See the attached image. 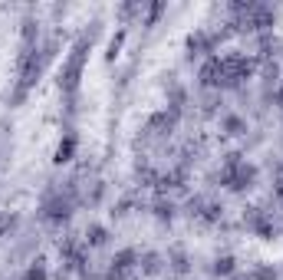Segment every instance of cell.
Returning a JSON list of instances; mask_svg holds the SVG:
<instances>
[{
    "instance_id": "cell-1",
    "label": "cell",
    "mask_w": 283,
    "mask_h": 280,
    "mask_svg": "<svg viewBox=\"0 0 283 280\" xmlns=\"http://www.w3.org/2000/svg\"><path fill=\"white\" fill-rule=\"evenodd\" d=\"M86 50H89V36H79V43L72 46V56L66 60L63 72H60V89L63 92H76L79 76H82V63H86Z\"/></svg>"
},
{
    "instance_id": "cell-2",
    "label": "cell",
    "mask_w": 283,
    "mask_h": 280,
    "mask_svg": "<svg viewBox=\"0 0 283 280\" xmlns=\"http://www.w3.org/2000/svg\"><path fill=\"white\" fill-rule=\"evenodd\" d=\"M220 66H224V86H237L240 80H250V72H254V60L237 56V53L224 56Z\"/></svg>"
},
{
    "instance_id": "cell-3",
    "label": "cell",
    "mask_w": 283,
    "mask_h": 280,
    "mask_svg": "<svg viewBox=\"0 0 283 280\" xmlns=\"http://www.w3.org/2000/svg\"><path fill=\"white\" fill-rule=\"evenodd\" d=\"M135 260H138L135 250H118V257L112 260V267H109V280H126L128 270L135 267Z\"/></svg>"
},
{
    "instance_id": "cell-4",
    "label": "cell",
    "mask_w": 283,
    "mask_h": 280,
    "mask_svg": "<svg viewBox=\"0 0 283 280\" xmlns=\"http://www.w3.org/2000/svg\"><path fill=\"white\" fill-rule=\"evenodd\" d=\"M201 86H224V66H220V60L204 63V70H201Z\"/></svg>"
},
{
    "instance_id": "cell-5",
    "label": "cell",
    "mask_w": 283,
    "mask_h": 280,
    "mask_svg": "<svg viewBox=\"0 0 283 280\" xmlns=\"http://www.w3.org/2000/svg\"><path fill=\"white\" fill-rule=\"evenodd\" d=\"M247 224H250L257 234H264V238H274V231H276L274 224L264 218V211H260V208H250V214H247Z\"/></svg>"
},
{
    "instance_id": "cell-6",
    "label": "cell",
    "mask_w": 283,
    "mask_h": 280,
    "mask_svg": "<svg viewBox=\"0 0 283 280\" xmlns=\"http://www.w3.org/2000/svg\"><path fill=\"white\" fill-rule=\"evenodd\" d=\"M214 46H218L214 36H204V33H191L188 36V50L191 53H214Z\"/></svg>"
},
{
    "instance_id": "cell-7",
    "label": "cell",
    "mask_w": 283,
    "mask_h": 280,
    "mask_svg": "<svg viewBox=\"0 0 283 280\" xmlns=\"http://www.w3.org/2000/svg\"><path fill=\"white\" fill-rule=\"evenodd\" d=\"M72 152H76V136H66L63 142H60V148H56V165L70 162V158H72Z\"/></svg>"
},
{
    "instance_id": "cell-8",
    "label": "cell",
    "mask_w": 283,
    "mask_h": 280,
    "mask_svg": "<svg viewBox=\"0 0 283 280\" xmlns=\"http://www.w3.org/2000/svg\"><path fill=\"white\" fill-rule=\"evenodd\" d=\"M106 240H109V231L99 228V224H92V228L86 231V244H89V248H102Z\"/></svg>"
},
{
    "instance_id": "cell-9",
    "label": "cell",
    "mask_w": 283,
    "mask_h": 280,
    "mask_svg": "<svg viewBox=\"0 0 283 280\" xmlns=\"http://www.w3.org/2000/svg\"><path fill=\"white\" fill-rule=\"evenodd\" d=\"M138 264H142V270H145V274H158V270H162V254L148 250V254L138 257Z\"/></svg>"
},
{
    "instance_id": "cell-10",
    "label": "cell",
    "mask_w": 283,
    "mask_h": 280,
    "mask_svg": "<svg viewBox=\"0 0 283 280\" xmlns=\"http://www.w3.org/2000/svg\"><path fill=\"white\" fill-rule=\"evenodd\" d=\"M234 270H237L234 257H218V264H214V274H218V277H230Z\"/></svg>"
},
{
    "instance_id": "cell-11",
    "label": "cell",
    "mask_w": 283,
    "mask_h": 280,
    "mask_svg": "<svg viewBox=\"0 0 283 280\" xmlns=\"http://www.w3.org/2000/svg\"><path fill=\"white\" fill-rule=\"evenodd\" d=\"M172 267H174V274H188V257H184L181 248L172 250Z\"/></svg>"
},
{
    "instance_id": "cell-12",
    "label": "cell",
    "mask_w": 283,
    "mask_h": 280,
    "mask_svg": "<svg viewBox=\"0 0 283 280\" xmlns=\"http://www.w3.org/2000/svg\"><path fill=\"white\" fill-rule=\"evenodd\" d=\"M24 280H46V267H43V260H36V264L24 274Z\"/></svg>"
},
{
    "instance_id": "cell-13",
    "label": "cell",
    "mask_w": 283,
    "mask_h": 280,
    "mask_svg": "<svg viewBox=\"0 0 283 280\" xmlns=\"http://www.w3.org/2000/svg\"><path fill=\"white\" fill-rule=\"evenodd\" d=\"M155 214L162 218V221H165V218L172 221V214H174V204H172V201H158V204H155Z\"/></svg>"
},
{
    "instance_id": "cell-14",
    "label": "cell",
    "mask_w": 283,
    "mask_h": 280,
    "mask_svg": "<svg viewBox=\"0 0 283 280\" xmlns=\"http://www.w3.org/2000/svg\"><path fill=\"white\" fill-rule=\"evenodd\" d=\"M122 40H126V30H118L116 36H112V43H109V60H116V56H118V50H122Z\"/></svg>"
},
{
    "instance_id": "cell-15",
    "label": "cell",
    "mask_w": 283,
    "mask_h": 280,
    "mask_svg": "<svg viewBox=\"0 0 283 280\" xmlns=\"http://www.w3.org/2000/svg\"><path fill=\"white\" fill-rule=\"evenodd\" d=\"M254 280H276V270L274 267H257V270H254Z\"/></svg>"
},
{
    "instance_id": "cell-16",
    "label": "cell",
    "mask_w": 283,
    "mask_h": 280,
    "mask_svg": "<svg viewBox=\"0 0 283 280\" xmlns=\"http://www.w3.org/2000/svg\"><path fill=\"white\" fill-rule=\"evenodd\" d=\"M224 126H228L230 132H234V136H240V132H244V122L237 119V116H228V119H224Z\"/></svg>"
},
{
    "instance_id": "cell-17",
    "label": "cell",
    "mask_w": 283,
    "mask_h": 280,
    "mask_svg": "<svg viewBox=\"0 0 283 280\" xmlns=\"http://www.w3.org/2000/svg\"><path fill=\"white\" fill-rule=\"evenodd\" d=\"M260 50H264V56H270L276 50V40L274 36H260Z\"/></svg>"
},
{
    "instance_id": "cell-18",
    "label": "cell",
    "mask_w": 283,
    "mask_h": 280,
    "mask_svg": "<svg viewBox=\"0 0 283 280\" xmlns=\"http://www.w3.org/2000/svg\"><path fill=\"white\" fill-rule=\"evenodd\" d=\"M14 221H16L14 214H0V234L7 231V228H14Z\"/></svg>"
},
{
    "instance_id": "cell-19",
    "label": "cell",
    "mask_w": 283,
    "mask_h": 280,
    "mask_svg": "<svg viewBox=\"0 0 283 280\" xmlns=\"http://www.w3.org/2000/svg\"><path fill=\"white\" fill-rule=\"evenodd\" d=\"M162 10H165V7H162V4H155V7H152V10H148V24H155L158 16H162Z\"/></svg>"
},
{
    "instance_id": "cell-20",
    "label": "cell",
    "mask_w": 283,
    "mask_h": 280,
    "mask_svg": "<svg viewBox=\"0 0 283 280\" xmlns=\"http://www.w3.org/2000/svg\"><path fill=\"white\" fill-rule=\"evenodd\" d=\"M276 102H280V106H283V86H280V89H276Z\"/></svg>"
},
{
    "instance_id": "cell-21",
    "label": "cell",
    "mask_w": 283,
    "mask_h": 280,
    "mask_svg": "<svg viewBox=\"0 0 283 280\" xmlns=\"http://www.w3.org/2000/svg\"><path fill=\"white\" fill-rule=\"evenodd\" d=\"M234 280H254V277H234Z\"/></svg>"
}]
</instances>
